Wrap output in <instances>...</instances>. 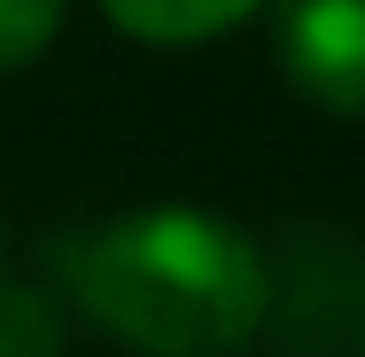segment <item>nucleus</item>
<instances>
[{"label": "nucleus", "instance_id": "1", "mask_svg": "<svg viewBox=\"0 0 365 357\" xmlns=\"http://www.w3.org/2000/svg\"><path fill=\"white\" fill-rule=\"evenodd\" d=\"M71 303L140 357H241L272 311V264L210 202H140L63 249Z\"/></svg>", "mask_w": 365, "mask_h": 357}, {"label": "nucleus", "instance_id": "2", "mask_svg": "<svg viewBox=\"0 0 365 357\" xmlns=\"http://www.w3.org/2000/svg\"><path fill=\"white\" fill-rule=\"evenodd\" d=\"M272 63L319 117H365V0H272Z\"/></svg>", "mask_w": 365, "mask_h": 357}, {"label": "nucleus", "instance_id": "3", "mask_svg": "<svg viewBox=\"0 0 365 357\" xmlns=\"http://www.w3.org/2000/svg\"><path fill=\"white\" fill-rule=\"evenodd\" d=\"M264 8L272 0H101V16L140 47H210Z\"/></svg>", "mask_w": 365, "mask_h": 357}, {"label": "nucleus", "instance_id": "4", "mask_svg": "<svg viewBox=\"0 0 365 357\" xmlns=\"http://www.w3.org/2000/svg\"><path fill=\"white\" fill-rule=\"evenodd\" d=\"M63 342H71V326H63L55 287L0 280V357H63Z\"/></svg>", "mask_w": 365, "mask_h": 357}, {"label": "nucleus", "instance_id": "5", "mask_svg": "<svg viewBox=\"0 0 365 357\" xmlns=\"http://www.w3.org/2000/svg\"><path fill=\"white\" fill-rule=\"evenodd\" d=\"M63 8L71 0H0V78L39 63L55 39H63Z\"/></svg>", "mask_w": 365, "mask_h": 357}]
</instances>
